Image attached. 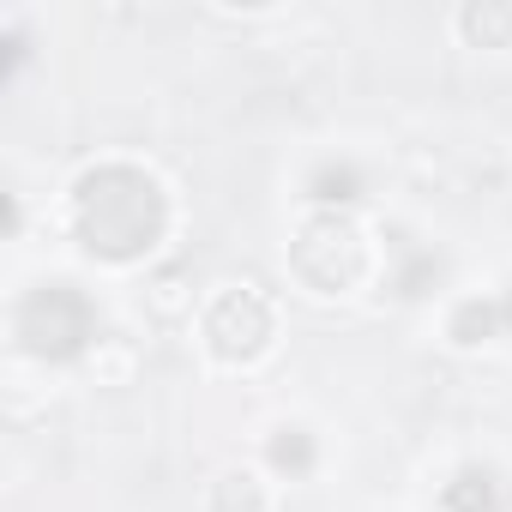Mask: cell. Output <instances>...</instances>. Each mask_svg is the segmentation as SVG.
Wrapping results in <instances>:
<instances>
[{
	"label": "cell",
	"instance_id": "1",
	"mask_svg": "<svg viewBox=\"0 0 512 512\" xmlns=\"http://www.w3.org/2000/svg\"><path fill=\"white\" fill-rule=\"evenodd\" d=\"M73 235L91 260L133 266L169 235V193L145 163L109 157L73 181Z\"/></svg>",
	"mask_w": 512,
	"mask_h": 512
},
{
	"label": "cell",
	"instance_id": "2",
	"mask_svg": "<svg viewBox=\"0 0 512 512\" xmlns=\"http://www.w3.org/2000/svg\"><path fill=\"white\" fill-rule=\"evenodd\" d=\"M13 338L37 362H79L91 344H103V320H97V302L73 278H43L19 296Z\"/></svg>",
	"mask_w": 512,
	"mask_h": 512
},
{
	"label": "cell",
	"instance_id": "3",
	"mask_svg": "<svg viewBox=\"0 0 512 512\" xmlns=\"http://www.w3.org/2000/svg\"><path fill=\"white\" fill-rule=\"evenodd\" d=\"M290 272L314 296H350L368 278V235L350 211H314L290 241Z\"/></svg>",
	"mask_w": 512,
	"mask_h": 512
},
{
	"label": "cell",
	"instance_id": "4",
	"mask_svg": "<svg viewBox=\"0 0 512 512\" xmlns=\"http://www.w3.org/2000/svg\"><path fill=\"white\" fill-rule=\"evenodd\" d=\"M199 338L211 350V362L223 368H247V362H260L278 338V308L260 284H229L211 296L205 320H199Z\"/></svg>",
	"mask_w": 512,
	"mask_h": 512
},
{
	"label": "cell",
	"instance_id": "5",
	"mask_svg": "<svg viewBox=\"0 0 512 512\" xmlns=\"http://www.w3.org/2000/svg\"><path fill=\"white\" fill-rule=\"evenodd\" d=\"M512 506V488L494 464H458L446 482H440V512H506Z\"/></svg>",
	"mask_w": 512,
	"mask_h": 512
},
{
	"label": "cell",
	"instance_id": "6",
	"mask_svg": "<svg viewBox=\"0 0 512 512\" xmlns=\"http://www.w3.org/2000/svg\"><path fill=\"white\" fill-rule=\"evenodd\" d=\"M368 193V175H362V163H350V157H326L314 175H308V199L320 205V211H344V205H356Z\"/></svg>",
	"mask_w": 512,
	"mask_h": 512
},
{
	"label": "cell",
	"instance_id": "7",
	"mask_svg": "<svg viewBox=\"0 0 512 512\" xmlns=\"http://www.w3.org/2000/svg\"><path fill=\"white\" fill-rule=\"evenodd\" d=\"M500 332H506L500 296H464V302L452 308V320H446V338H452L458 350H476V344H488V338H500Z\"/></svg>",
	"mask_w": 512,
	"mask_h": 512
},
{
	"label": "cell",
	"instance_id": "8",
	"mask_svg": "<svg viewBox=\"0 0 512 512\" xmlns=\"http://www.w3.org/2000/svg\"><path fill=\"white\" fill-rule=\"evenodd\" d=\"M266 464H272L278 476L302 482V476H314V464H320V446H314V434H308L302 422H278V428L266 434Z\"/></svg>",
	"mask_w": 512,
	"mask_h": 512
},
{
	"label": "cell",
	"instance_id": "9",
	"mask_svg": "<svg viewBox=\"0 0 512 512\" xmlns=\"http://www.w3.org/2000/svg\"><path fill=\"white\" fill-rule=\"evenodd\" d=\"M458 37L470 49H506L512 43V7H500V0H470L458 13Z\"/></svg>",
	"mask_w": 512,
	"mask_h": 512
},
{
	"label": "cell",
	"instance_id": "10",
	"mask_svg": "<svg viewBox=\"0 0 512 512\" xmlns=\"http://www.w3.org/2000/svg\"><path fill=\"white\" fill-rule=\"evenodd\" d=\"M205 506L211 512H266V488H260V476H253V470H223L211 482Z\"/></svg>",
	"mask_w": 512,
	"mask_h": 512
},
{
	"label": "cell",
	"instance_id": "11",
	"mask_svg": "<svg viewBox=\"0 0 512 512\" xmlns=\"http://www.w3.org/2000/svg\"><path fill=\"white\" fill-rule=\"evenodd\" d=\"M175 290H181V278H175V272H169V278H157V296H151V302H157V314H181V296H175Z\"/></svg>",
	"mask_w": 512,
	"mask_h": 512
},
{
	"label": "cell",
	"instance_id": "12",
	"mask_svg": "<svg viewBox=\"0 0 512 512\" xmlns=\"http://www.w3.org/2000/svg\"><path fill=\"white\" fill-rule=\"evenodd\" d=\"M500 314H506V332H512V284L500 290Z\"/></svg>",
	"mask_w": 512,
	"mask_h": 512
}]
</instances>
